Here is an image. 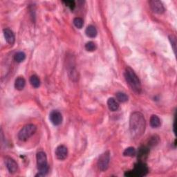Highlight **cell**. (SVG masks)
I'll return each instance as SVG.
<instances>
[{"label": "cell", "mask_w": 177, "mask_h": 177, "mask_svg": "<svg viewBox=\"0 0 177 177\" xmlns=\"http://www.w3.org/2000/svg\"><path fill=\"white\" fill-rule=\"evenodd\" d=\"M116 99L120 103H125L128 100V96H127L125 94L122 92H118L116 94Z\"/></svg>", "instance_id": "ffe728a7"}, {"label": "cell", "mask_w": 177, "mask_h": 177, "mask_svg": "<svg viewBox=\"0 0 177 177\" xmlns=\"http://www.w3.org/2000/svg\"><path fill=\"white\" fill-rule=\"evenodd\" d=\"M36 159H37V165L39 173L45 176L48 172L47 155L44 152H40L37 154Z\"/></svg>", "instance_id": "277c9868"}, {"label": "cell", "mask_w": 177, "mask_h": 177, "mask_svg": "<svg viewBox=\"0 0 177 177\" xmlns=\"http://www.w3.org/2000/svg\"><path fill=\"white\" fill-rule=\"evenodd\" d=\"M85 48L87 51L92 52L96 49V45L94 42H88L85 44Z\"/></svg>", "instance_id": "44dd1931"}, {"label": "cell", "mask_w": 177, "mask_h": 177, "mask_svg": "<svg viewBox=\"0 0 177 177\" xmlns=\"http://www.w3.org/2000/svg\"><path fill=\"white\" fill-rule=\"evenodd\" d=\"M4 35L6 42H8L9 44H13L15 42V35L11 29L9 28H5L4 29Z\"/></svg>", "instance_id": "8fae6325"}, {"label": "cell", "mask_w": 177, "mask_h": 177, "mask_svg": "<svg viewBox=\"0 0 177 177\" xmlns=\"http://www.w3.org/2000/svg\"><path fill=\"white\" fill-rule=\"evenodd\" d=\"M26 59V54L24 52H18L17 53H15L14 55V60L17 62H22L24 61Z\"/></svg>", "instance_id": "d6986e66"}, {"label": "cell", "mask_w": 177, "mask_h": 177, "mask_svg": "<svg viewBox=\"0 0 177 177\" xmlns=\"http://www.w3.org/2000/svg\"><path fill=\"white\" fill-rule=\"evenodd\" d=\"M124 75L127 84L129 85V87L132 88L134 92L137 94L141 92V84H140L139 77L137 76V75L133 71L132 68L127 67L124 71Z\"/></svg>", "instance_id": "7a4b0ae2"}, {"label": "cell", "mask_w": 177, "mask_h": 177, "mask_svg": "<svg viewBox=\"0 0 177 177\" xmlns=\"http://www.w3.org/2000/svg\"><path fill=\"white\" fill-rule=\"evenodd\" d=\"M159 138L157 136H154L151 138V139L149 142V145L154 147L157 144L159 143Z\"/></svg>", "instance_id": "cb8c5ba5"}, {"label": "cell", "mask_w": 177, "mask_h": 177, "mask_svg": "<svg viewBox=\"0 0 177 177\" xmlns=\"http://www.w3.org/2000/svg\"><path fill=\"white\" fill-rule=\"evenodd\" d=\"M85 33H86V35L88 36V38H94L97 35L98 32H97L96 27H95L94 26L89 25L87 27L86 31H85Z\"/></svg>", "instance_id": "9a60e30c"}, {"label": "cell", "mask_w": 177, "mask_h": 177, "mask_svg": "<svg viewBox=\"0 0 177 177\" xmlns=\"http://www.w3.org/2000/svg\"><path fill=\"white\" fill-rule=\"evenodd\" d=\"M169 40L170 41V43L172 44V47L174 51V53L176 54V38L174 35H169Z\"/></svg>", "instance_id": "603a6c76"}, {"label": "cell", "mask_w": 177, "mask_h": 177, "mask_svg": "<svg viewBox=\"0 0 177 177\" xmlns=\"http://www.w3.org/2000/svg\"><path fill=\"white\" fill-rule=\"evenodd\" d=\"M64 4H65L68 7H69L71 10H73L75 6V2L73 1H66V2H64Z\"/></svg>", "instance_id": "d4e9b609"}, {"label": "cell", "mask_w": 177, "mask_h": 177, "mask_svg": "<svg viewBox=\"0 0 177 177\" xmlns=\"http://www.w3.org/2000/svg\"><path fill=\"white\" fill-rule=\"evenodd\" d=\"M136 154V150L135 148L133 147H129L128 148H127L124 151L123 155L124 156H130L133 157Z\"/></svg>", "instance_id": "ac0fdd59"}, {"label": "cell", "mask_w": 177, "mask_h": 177, "mask_svg": "<svg viewBox=\"0 0 177 177\" xmlns=\"http://www.w3.org/2000/svg\"><path fill=\"white\" fill-rule=\"evenodd\" d=\"M107 105L109 110L111 111H116L119 109V104L114 98H110L108 99Z\"/></svg>", "instance_id": "7c38bea8"}, {"label": "cell", "mask_w": 177, "mask_h": 177, "mask_svg": "<svg viewBox=\"0 0 177 177\" xmlns=\"http://www.w3.org/2000/svg\"><path fill=\"white\" fill-rule=\"evenodd\" d=\"M146 123L145 118L140 112H134L129 119V130L134 139L140 138L145 132Z\"/></svg>", "instance_id": "6da1fadb"}, {"label": "cell", "mask_w": 177, "mask_h": 177, "mask_svg": "<svg viewBox=\"0 0 177 177\" xmlns=\"http://www.w3.org/2000/svg\"><path fill=\"white\" fill-rule=\"evenodd\" d=\"M49 119H50L52 124L55 126H58L60 125L62 122V116L59 111L53 110L50 113Z\"/></svg>", "instance_id": "ba28073f"}, {"label": "cell", "mask_w": 177, "mask_h": 177, "mask_svg": "<svg viewBox=\"0 0 177 177\" xmlns=\"http://www.w3.org/2000/svg\"><path fill=\"white\" fill-rule=\"evenodd\" d=\"M149 149L146 147H140L138 152V159H140V161H142L143 160H145L147 156H148L149 154Z\"/></svg>", "instance_id": "4fadbf2b"}, {"label": "cell", "mask_w": 177, "mask_h": 177, "mask_svg": "<svg viewBox=\"0 0 177 177\" xmlns=\"http://www.w3.org/2000/svg\"><path fill=\"white\" fill-rule=\"evenodd\" d=\"M149 7L151 10L156 14H162L165 12V8L162 4L161 2L160 1H150L149 2Z\"/></svg>", "instance_id": "52a82bcc"}, {"label": "cell", "mask_w": 177, "mask_h": 177, "mask_svg": "<svg viewBox=\"0 0 177 177\" xmlns=\"http://www.w3.org/2000/svg\"><path fill=\"white\" fill-rule=\"evenodd\" d=\"M148 168H147L146 164L144 162L139 161L135 164L133 170L126 172L124 174V176L129 177H141L146 176L148 173Z\"/></svg>", "instance_id": "3957f363"}, {"label": "cell", "mask_w": 177, "mask_h": 177, "mask_svg": "<svg viewBox=\"0 0 177 177\" xmlns=\"http://www.w3.org/2000/svg\"><path fill=\"white\" fill-rule=\"evenodd\" d=\"M150 125L153 128H157V127H159L160 126V120L158 116L156 115H152L150 118Z\"/></svg>", "instance_id": "2e32d148"}, {"label": "cell", "mask_w": 177, "mask_h": 177, "mask_svg": "<svg viewBox=\"0 0 177 177\" xmlns=\"http://www.w3.org/2000/svg\"><path fill=\"white\" fill-rule=\"evenodd\" d=\"M55 156L59 160H64L68 156V149L66 146L59 145L55 149Z\"/></svg>", "instance_id": "30bf717a"}, {"label": "cell", "mask_w": 177, "mask_h": 177, "mask_svg": "<svg viewBox=\"0 0 177 177\" xmlns=\"http://www.w3.org/2000/svg\"><path fill=\"white\" fill-rule=\"evenodd\" d=\"M110 160V153L109 151L104 152L100 155L98 161V168L101 171H106L109 168V164Z\"/></svg>", "instance_id": "8992f818"}, {"label": "cell", "mask_w": 177, "mask_h": 177, "mask_svg": "<svg viewBox=\"0 0 177 177\" xmlns=\"http://www.w3.org/2000/svg\"><path fill=\"white\" fill-rule=\"evenodd\" d=\"M5 164L10 173L14 174L18 171V165L14 159L10 158V157H6L5 159Z\"/></svg>", "instance_id": "9c48e42d"}, {"label": "cell", "mask_w": 177, "mask_h": 177, "mask_svg": "<svg viewBox=\"0 0 177 177\" xmlns=\"http://www.w3.org/2000/svg\"><path fill=\"white\" fill-rule=\"evenodd\" d=\"M36 130H37V127L35 124H27L19 131L18 134V139L21 141H27L29 138L31 137L35 133Z\"/></svg>", "instance_id": "5b68a950"}, {"label": "cell", "mask_w": 177, "mask_h": 177, "mask_svg": "<svg viewBox=\"0 0 177 177\" xmlns=\"http://www.w3.org/2000/svg\"><path fill=\"white\" fill-rule=\"evenodd\" d=\"M26 85V81L24 78L19 77L15 80V87L18 91H22L24 89Z\"/></svg>", "instance_id": "5bb4252c"}, {"label": "cell", "mask_w": 177, "mask_h": 177, "mask_svg": "<svg viewBox=\"0 0 177 177\" xmlns=\"http://www.w3.org/2000/svg\"><path fill=\"white\" fill-rule=\"evenodd\" d=\"M73 24H74L75 27L80 29V28H83L84 23H83V19H82V18H75L73 19Z\"/></svg>", "instance_id": "7402d4cb"}, {"label": "cell", "mask_w": 177, "mask_h": 177, "mask_svg": "<svg viewBox=\"0 0 177 177\" xmlns=\"http://www.w3.org/2000/svg\"><path fill=\"white\" fill-rule=\"evenodd\" d=\"M30 83L31 85L35 88H38L40 86V80L37 75H33L30 78Z\"/></svg>", "instance_id": "e0dca14e"}]
</instances>
